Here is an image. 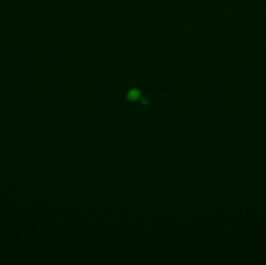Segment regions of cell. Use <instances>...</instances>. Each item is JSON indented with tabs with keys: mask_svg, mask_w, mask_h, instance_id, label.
Here are the masks:
<instances>
[{
	"mask_svg": "<svg viewBox=\"0 0 266 265\" xmlns=\"http://www.w3.org/2000/svg\"><path fill=\"white\" fill-rule=\"evenodd\" d=\"M139 96V92L138 90H133L129 92L128 97H129V99H130V100H135V99H137Z\"/></svg>",
	"mask_w": 266,
	"mask_h": 265,
	"instance_id": "cell-1",
	"label": "cell"
}]
</instances>
